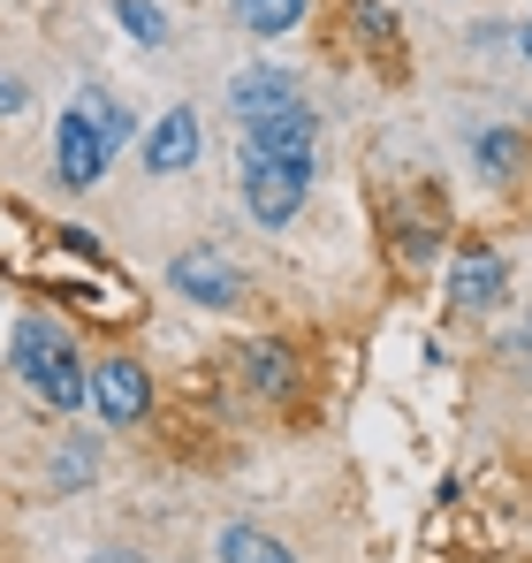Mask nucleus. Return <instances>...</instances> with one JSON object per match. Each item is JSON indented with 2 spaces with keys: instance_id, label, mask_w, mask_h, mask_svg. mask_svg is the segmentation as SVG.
I'll return each mask as SVG.
<instances>
[{
  "instance_id": "1",
  "label": "nucleus",
  "mask_w": 532,
  "mask_h": 563,
  "mask_svg": "<svg viewBox=\"0 0 532 563\" xmlns=\"http://www.w3.org/2000/svg\"><path fill=\"white\" fill-rule=\"evenodd\" d=\"M8 358H15V374L31 380L54 411H85V366H77V343H69L54 320H15Z\"/></svg>"
},
{
  "instance_id": "17",
  "label": "nucleus",
  "mask_w": 532,
  "mask_h": 563,
  "mask_svg": "<svg viewBox=\"0 0 532 563\" xmlns=\"http://www.w3.org/2000/svg\"><path fill=\"white\" fill-rule=\"evenodd\" d=\"M91 563H145V556H130V549H107V556H91Z\"/></svg>"
},
{
  "instance_id": "7",
  "label": "nucleus",
  "mask_w": 532,
  "mask_h": 563,
  "mask_svg": "<svg viewBox=\"0 0 532 563\" xmlns=\"http://www.w3.org/2000/svg\"><path fill=\"white\" fill-rule=\"evenodd\" d=\"M502 289H510V267L495 260V252H464L456 267H448V305H464V312H487V305H502Z\"/></svg>"
},
{
  "instance_id": "6",
  "label": "nucleus",
  "mask_w": 532,
  "mask_h": 563,
  "mask_svg": "<svg viewBox=\"0 0 532 563\" xmlns=\"http://www.w3.org/2000/svg\"><path fill=\"white\" fill-rule=\"evenodd\" d=\"M91 404H99L107 427H137V419H145V374H137L130 358L91 366Z\"/></svg>"
},
{
  "instance_id": "9",
  "label": "nucleus",
  "mask_w": 532,
  "mask_h": 563,
  "mask_svg": "<svg viewBox=\"0 0 532 563\" xmlns=\"http://www.w3.org/2000/svg\"><path fill=\"white\" fill-rule=\"evenodd\" d=\"M229 99H236V114L252 122V114L281 107V99H304V92H297V77H289V69H244V77L229 85Z\"/></svg>"
},
{
  "instance_id": "13",
  "label": "nucleus",
  "mask_w": 532,
  "mask_h": 563,
  "mask_svg": "<svg viewBox=\"0 0 532 563\" xmlns=\"http://www.w3.org/2000/svg\"><path fill=\"white\" fill-rule=\"evenodd\" d=\"M252 388L289 396V351H281V343H259V351H252Z\"/></svg>"
},
{
  "instance_id": "18",
  "label": "nucleus",
  "mask_w": 532,
  "mask_h": 563,
  "mask_svg": "<svg viewBox=\"0 0 532 563\" xmlns=\"http://www.w3.org/2000/svg\"><path fill=\"white\" fill-rule=\"evenodd\" d=\"M518 46H525V62H532V23H525V31H518Z\"/></svg>"
},
{
  "instance_id": "8",
  "label": "nucleus",
  "mask_w": 532,
  "mask_h": 563,
  "mask_svg": "<svg viewBox=\"0 0 532 563\" xmlns=\"http://www.w3.org/2000/svg\"><path fill=\"white\" fill-rule=\"evenodd\" d=\"M168 282H176L190 305H236V297H244L236 267H229V260H213V252H182L176 267H168Z\"/></svg>"
},
{
  "instance_id": "16",
  "label": "nucleus",
  "mask_w": 532,
  "mask_h": 563,
  "mask_svg": "<svg viewBox=\"0 0 532 563\" xmlns=\"http://www.w3.org/2000/svg\"><path fill=\"white\" fill-rule=\"evenodd\" d=\"M23 107H31V92H23L15 77H0V114H23Z\"/></svg>"
},
{
  "instance_id": "2",
  "label": "nucleus",
  "mask_w": 532,
  "mask_h": 563,
  "mask_svg": "<svg viewBox=\"0 0 532 563\" xmlns=\"http://www.w3.org/2000/svg\"><path fill=\"white\" fill-rule=\"evenodd\" d=\"M304 184H312L304 161H274V153H252V145H244V206H252V221L281 229V221L304 206Z\"/></svg>"
},
{
  "instance_id": "12",
  "label": "nucleus",
  "mask_w": 532,
  "mask_h": 563,
  "mask_svg": "<svg viewBox=\"0 0 532 563\" xmlns=\"http://www.w3.org/2000/svg\"><path fill=\"white\" fill-rule=\"evenodd\" d=\"M77 107H85L91 122H99V137H107V153H122V145H130V107H122V99H107L99 85H85V99H77Z\"/></svg>"
},
{
  "instance_id": "11",
  "label": "nucleus",
  "mask_w": 532,
  "mask_h": 563,
  "mask_svg": "<svg viewBox=\"0 0 532 563\" xmlns=\"http://www.w3.org/2000/svg\"><path fill=\"white\" fill-rule=\"evenodd\" d=\"M221 563H297L274 533H259V526H229L221 533Z\"/></svg>"
},
{
  "instance_id": "5",
  "label": "nucleus",
  "mask_w": 532,
  "mask_h": 563,
  "mask_svg": "<svg viewBox=\"0 0 532 563\" xmlns=\"http://www.w3.org/2000/svg\"><path fill=\"white\" fill-rule=\"evenodd\" d=\"M198 153H206V122H198L190 107H168V114L153 122V137H145V168H153V176H182Z\"/></svg>"
},
{
  "instance_id": "14",
  "label": "nucleus",
  "mask_w": 532,
  "mask_h": 563,
  "mask_svg": "<svg viewBox=\"0 0 532 563\" xmlns=\"http://www.w3.org/2000/svg\"><path fill=\"white\" fill-rule=\"evenodd\" d=\"M114 15H122V31H137L145 46H160V38H168V15H160L153 0H114Z\"/></svg>"
},
{
  "instance_id": "3",
  "label": "nucleus",
  "mask_w": 532,
  "mask_h": 563,
  "mask_svg": "<svg viewBox=\"0 0 532 563\" xmlns=\"http://www.w3.org/2000/svg\"><path fill=\"white\" fill-rule=\"evenodd\" d=\"M244 145H252V153H274V161H304V168H312L320 114H312L304 99H281V107H266V114L244 122Z\"/></svg>"
},
{
  "instance_id": "4",
  "label": "nucleus",
  "mask_w": 532,
  "mask_h": 563,
  "mask_svg": "<svg viewBox=\"0 0 532 563\" xmlns=\"http://www.w3.org/2000/svg\"><path fill=\"white\" fill-rule=\"evenodd\" d=\"M54 168H62V184H69V190H91L99 176H107V137H99V122H91L85 107H69V114H62Z\"/></svg>"
},
{
  "instance_id": "10",
  "label": "nucleus",
  "mask_w": 532,
  "mask_h": 563,
  "mask_svg": "<svg viewBox=\"0 0 532 563\" xmlns=\"http://www.w3.org/2000/svg\"><path fill=\"white\" fill-rule=\"evenodd\" d=\"M229 15L252 31V38H281L304 23V0H229Z\"/></svg>"
},
{
  "instance_id": "15",
  "label": "nucleus",
  "mask_w": 532,
  "mask_h": 563,
  "mask_svg": "<svg viewBox=\"0 0 532 563\" xmlns=\"http://www.w3.org/2000/svg\"><path fill=\"white\" fill-rule=\"evenodd\" d=\"M518 153H525V145H518L510 130H479V168H487V176H510Z\"/></svg>"
}]
</instances>
